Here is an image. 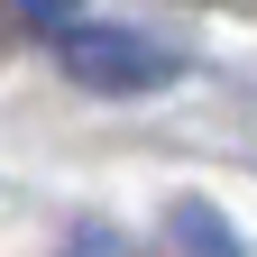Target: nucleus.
<instances>
[{
  "label": "nucleus",
  "mask_w": 257,
  "mask_h": 257,
  "mask_svg": "<svg viewBox=\"0 0 257 257\" xmlns=\"http://www.w3.org/2000/svg\"><path fill=\"white\" fill-rule=\"evenodd\" d=\"M74 10H83V0H0V19H10V28H37V37H64Z\"/></svg>",
  "instance_id": "7ed1b4c3"
},
{
  "label": "nucleus",
  "mask_w": 257,
  "mask_h": 257,
  "mask_svg": "<svg viewBox=\"0 0 257 257\" xmlns=\"http://www.w3.org/2000/svg\"><path fill=\"white\" fill-rule=\"evenodd\" d=\"M175 257H248V248H239V230H230L211 202H184V211H175Z\"/></svg>",
  "instance_id": "f03ea898"
},
{
  "label": "nucleus",
  "mask_w": 257,
  "mask_h": 257,
  "mask_svg": "<svg viewBox=\"0 0 257 257\" xmlns=\"http://www.w3.org/2000/svg\"><path fill=\"white\" fill-rule=\"evenodd\" d=\"M55 64L83 92H166L184 74L175 46H156L147 28H101V19H74V28H64V37H55Z\"/></svg>",
  "instance_id": "f257e3e1"
}]
</instances>
